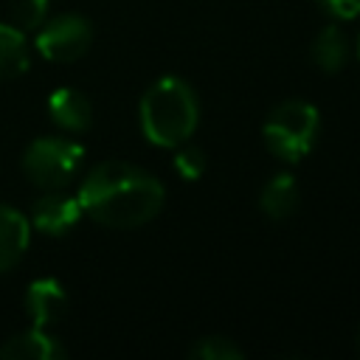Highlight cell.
Returning a JSON list of instances; mask_svg holds the SVG:
<instances>
[{
  "instance_id": "obj_1",
  "label": "cell",
  "mask_w": 360,
  "mask_h": 360,
  "mask_svg": "<svg viewBox=\"0 0 360 360\" xmlns=\"http://www.w3.org/2000/svg\"><path fill=\"white\" fill-rule=\"evenodd\" d=\"M76 200L93 222L132 231L160 214L166 188L141 166L127 160H104L84 174Z\"/></svg>"
},
{
  "instance_id": "obj_2",
  "label": "cell",
  "mask_w": 360,
  "mask_h": 360,
  "mask_svg": "<svg viewBox=\"0 0 360 360\" xmlns=\"http://www.w3.org/2000/svg\"><path fill=\"white\" fill-rule=\"evenodd\" d=\"M141 132L149 143L174 149L186 143L200 121V104L191 84L180 76H163L152 82L138 104Z\"/></svg>"
},
{
  "instance_id": "obj_3",
  "label": "cell",
  "mask_w": 360,
  "mask_h": 360,
  "mask_svg": "<svg viewBox=\"0 0 360 360\" xmlns=\"http://www.w3.org/2000/svg\"><path fill=\"white\" fill-rule=\"evenodd\" d=\"M318 129H321L318 107L301 98H287L270 110L262 127V138H264V146L278 160L298 163L315 146Z\"/></svg>"
},
{
  "instance_id": "obj_4",
  "label": "cell",
  "mask_w": 360,
  "mask_h": 360,
  "mask_svg": "<svg viewBox=\"0 0 360 360\" xmlns=\"http://www.w3.org/2000/svg\"><path fill=\"white\" fill-rule=\"evenodd\" d=\"M84 160V146L70 138L45 135L25 146L22 152V174L42 191H56L70 186Z\"/></svg>"
},
{
  "instance_id": "obj_5",
  "label": "cell",
  "mask_w": 360,
  "mask_h": 360,
  "mask_svg": "<svg viewBox=\"0 0 360 360\" xmlns=\"http://www.w3.org/2000/svg\"><path fill=\"white\" fill-rule=\"evenodd\" d=\"M93 25L82 14H56L37 28L34 48L48 62H76L90 51Z\"/></svg>"
},
{
  "instance_id": "obj_6",
  "label": "cell",
  "mask_w": 360,
  "mask_h": 360,
  "mask_svg": "<svg viewBox=\"0 0 360 360\" xmlns=\"http://www.w3.org/2000/svg\"><path fill=\"white\" fill-rule=\"evenodd\" d=\"M82 217H84V211H82L79 200L73 194H65L62 188H56V191H45L34 202L28 222L45 236H65L68 231H73L79 225Z\"/></svg>"
},
{
  "instance_id": "obj_7",
  "label": "cell",
  "mask_w": 360,
  "mask_h": 360,
  "mask_svg": "<svg viewBox=\"0 0 360 360\" xmlns=\"http://www.w3.org/2000/svg\"><path fill=\"white\" fill-rule=\"evenodd\" d=\"M65 312H68V290L62 287V281L42 276L25 287V315L31 318V326L48 329L59 323Z\"/></svg>"
},
{
  "instance_id": "obj_8",
  "label": "cell",
  "mask_w": 360,
  "mask_h": 360,
  "mask_svg": "<svg viewBox=\"0 0 360 360\" xmlns=\"http://www.w3.org/2000/svg\"><path fill=\"white\" fill-rule=\"evenodd\" d=\"M48 118L65 132H84L93 124V104L76 87H56L48 96Z\"/></svg>"
},
{
  "instance_id": "obj_9",
  "label": "cell",
  "mask_w": 360,
  "mask_h": 360,
  "mask_svg": "<svg viewBox=\"0 0 360 360\" xmlns=\"http://www.w3.org/2000/svg\"><path fill=\"white\" fill-rule=\"evenodd\" d=\"M62 357H68V349L59 343V338L48 335L39 326L20 332L0 346V360H62Z\"/></svg>"
},
{
  "instance_id": "obj_10",
  "label": "cell",
  "mask_w": 360,
  "mask_h": 360,
  "mask_svg": "<svg viewBox=\"0 0 360 360\" xmlns=\"http://www.w3.org/2000/svg\"><path fill=\"white\" fill-rule=\"evenodd\" d=\"M31 239V222L22 211L0 202V276L17 267Z\"/></svg>"
},
{
  "instance_id": "obj_11",
  "label": "cell",
  "mask_w": 360,
  "mask_h": 360,
  "mask_svg": "<svg viewBox=\"0 0 360 360\" xmlns=\"http://www.w3.org/2000/svg\"><path fill=\"white\" fill-rule=\"evenodd\" d=\"M301 191L292 174H276L273 180L264 183L262 194H259V208L264 217L270 219H287L295 208H298Z\"/></svg>"
},
{
  "instance_id": "obj_12",
  "label": "cell",
  "mask_w": 360,
  "mask_h": 360,
  "mask_svg": "<svg viewBox=\"0 0 360 360\" xmlns=\"http://www.w3.org/2000/svg\"><path fill=\"white\" fill-rule=\"evenodd\" d=\"M31 48L20 28L11 22H0V82L17 79L28 70Z\"/></svg>"
},
{
  "instance_id": "obj_13",
  "label": "cell",
  "mask_w": 360,
  "mask_h": 360,
  "mask_svg": "<svg viewBox=\"0 0 360 360\" xmlns=\"http://www.w3.org/2000/svg\"><path fill=\"white\" fill-rule=\"evenodd\" d=\"M346 59H349V39L346 34L329 22L318 31V37L312 39V62L323 70V73H338L346 68Z\"/></svg>"
},
{
  "instance_id": "obj_14",
  "label": "cell",
  "mask_w": 360,
  "mask_h": 360,
  "mask_svg": "<svg viewBox=\"0 0 360 360\" xmlns=\"http://www.w3.org/2000/svg\"><path fill=\"white\" fill-rule=\"evenodd\" d=\"M188 357L191 360H239L242 357V349L231 338L208 335V338H200L188 349Z\"/></svg>"
},
{
  "instance_id": "obj_15",
  "label": "cell",
  "mask_w": 360,
  "mask_h": 360,
  "mask_svg": "<svg viewBox=\"0 0 360 360\" xmlns=\"http://www.w3.org/2000/svg\"><path fill=\"white\" fill-rule=\"evenodd\" d=\"M48 20V0H14L11 3V25L22 34L37 31Z\"/></svg>"
},
{
  "instance_id": "obj_16",
  "label": "cell",
  "mask_w": 360,
  "mask_h": 360,
  "mask_svg": "<svg viewBox=\"0 0 360 360\" xmlns=\"http://www.w3.org/2000/svg\"><path fill=\"white\" fill-rule=\"evenodd\" d=\"M174 169L180 172V177L197 180V177L205 172V155H202V149H197V146H183V149L174 155Z\"/></svg>"
},
{
  "instance_id": "obj_17",
  "label": "cell",
  "mask_w": 360,
  "mask_h": 360,
  "mask_svg": "<svg viewBox=\"0 0 360 360\" xmlns=\"http://www.w3.org/2000/svg\"><path fill=\"white\" fill-rule=\"evenodd\" d=\"M335 20H354L360 14V0H315Z\"/></svg>"
},
{
  "instance_id": "obj_18",
  "label": "cell",
  "mask_w": 360,
  "mask_h": 360,
  "mask_svg": "<svg viewBox=\"0 0 360 360\" xmlns=\"http://www.w3.org/2000/svg\"><path fill=\"white\" fill-rule=\"evenodd\" d=\"M357 352H360V329H357Z\"/></svg>"
},
{
  "instance_id": "obj_19",
  "label": "cell",
  "mask_w": 360,
  "mask_h": 360,
  "mask_svg": "<svg viewBox=\"0 0 360 360\" xmlns=\"http://www.w3.org/2000/svg\"><path fill=\"white\" fill-rule=\"evenodd\" d=\"M357 59H360V37H357Z\"/></svg>"
}]
</instances>
